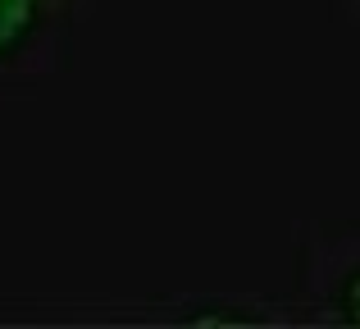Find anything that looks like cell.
<instances>
[{
	"label": "cell",
	"mask_w": 360,
	"mask_h": 329,
	"mask_svg": "<svg viewBox=\"0 0 360 329\" xmlns=\"http://www.w3.org/2000/svg\"><path fill=\"white\" fill-rule=\"evenodd\" d=\"M292 306L315 325L360 329V220H315L297 233Z\"/></svg>",
	"instance_id": "obj_2"
},
{
	"label": "cell",
	"mask_w": 360,
	"mask_h": 329,
	"mask_svg": "<svg viewBox=\"0 0 360 329\" xmlns=\"http://www.w3.org/2000/svg\"><path fill=\"white\" fill-rule=\"evenodd\" d=\"M319 5H324L333 18H342V23L360 37V0H319Z\"/></svg>",
	"instance_id": "obj_3"
},
{
	"label": "cell",
	"mask_w": 360,
	"mask_h": 329,
	"mask_svg": "<svg viewBox=\"0 0 360 329\" xmlns=\"http://www.w3.org/2000/svg\"><path fill=\"white\" fill-rule=\"evenodd\" d=\"M101 0H0V115L64 73L73 37Z\"/></svg>",
	"instance_id": "obj_1"
}]
</instances>
